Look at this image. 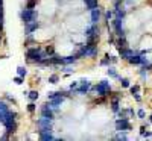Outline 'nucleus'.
<instances>
[{
	"instance_id": "4",
	"label": "nucleus",
	"mask_w": 152,
	"mask_h": 141,
	"mask_svg": "<svg viewBox=\"0 0 152 141\" xmlns=\"http://www.w3.org/2000/svg\"><path fill=\"white\" fill-rule=\"evenodd\" d=\"M116 129L119 131V132H128L129 129H131V123H129V120L128 118H119L117 121H116Z\"/></svg>"
},
{
	"instance_id": "27",
	"label": "nucleus",
	"mask_w": 152,
	"mask_h": 141,
	"mask_svg": "<svg viewBox=\"0 0 152 141\" xmlns=\"http://www.w3.org/2000/svg\"><path fill=\"white\" fill-rule=\"evenodd\" d=\"M129 89H131V94H135V93L140 91V86H138V85H134V86H129Z\"/></svg>"
},
{
	"instance_id": "32",
	"label": "nucleus",
	"mask_w": 152,
	"mask_h": 141,
	"mask_svg": "<svg viewBox=\"0 0 152 141\" xmlns=\"http://www.w3.org/2000/svg\"><path fill=\"white\" fill-rule=\"evenodd\" d=\"M116 140H128V135H126V134H119L116 137Z\"/></svg>"
},
{
	"instance_id": "36",
	"label": "nucleus",
	"mask_w": 152,
	"mask_h": 141,
	"mask_svg": "<svg viewBox=\"0 0 152 141\" xmlns=\"http://www.w3.org/2000/svg\"><path fill=\"white\" fill-rule=\"evenodd\" d=\"M78 85H79V84H78V82H73V84H72V85H70V89H75V88H76V86H78Z\"/></svg>"
},
{
	"instance_id": "12",
	"label": "nucleus",
	"mask_w": 152,
	"mask_h": 141,
	"mask_svg": "<svg viewBox=\"0 0 152 141\" xmlns=\"http://www.w3.org/2000/svg\"><path fill=\"white\" fill-rule=\"evenodd\" d=\"M114 43H116V47H117L119 50H120V49H125V47H128V41H126L125 36H119Z\"/></svg>"
},
{
	"instance_id": "3",
	"label": "nucleus",
	"mask_w": 152,
	"mask_h": 141,
	"mask_svg": "<svg viewBox=\"0 0 152 141\" xmlns=\"http://www.w3.org/2000/svg\"><path fill=\"white\" fill-rule=\"evenodd\" d=\"M111 26H113L114 31H116L117 36H125V35H126V31L123 29V21H122L120 18H114L113 23H111Z\"/></svg>"
},
{
	"instance_id": "21",
	"label": "nucleus",
	"mask_w": 152,
	"mask_h": 141,
	"mask_svg": "<svg viewBox=\"0 0 152 141\" xmlns=\"http://www.w3.org/2000/svg\"><path fill=\"white\" fill-rule=\"evenodd\" d=\"M107 73H108V76H111V78H119V74H117L116 68H113V67H108Z\"/></svg>"
},
{
	"instance_id": "5",
	"label": "nucleus",
	"mask_w": 152,
	"mask_h": 141,
	"mask_svg": "<svg viewBox=\"0 0 152 141\" xmlns=\"http://www.w3.org/2000/svg\"><path fill=\"white\" fill-rule=\"evenodd\" d=\"M52 124H53V118H47V117H41L37 120V126L40 129H52Z\"/></svg>"
},
{
	"instance_id": "37",
	"label": "nucleus",
	"mask_w": 152,
	"mask_h": 141,
	"mask_svg": "<svg viewBox=\"0 0 152 141\" xmlns=\"http://www.w3.org/2000/svg\"><path fill=\"white\" fill-rule=\"evenodd\" d=\"M140 134H142V135H145V134H146V127H145V126L140 129Z\"/></svg>"
},
{
	"instance_id": "11",
	"label": "nucleus",
	"mask_w": 152,
	"mask_h": 141,
	"mask_svg": "<svg viewBox=\"0 0 152 141\" xmlns=\"http://www.w3.org/2000/svg\"><path fill=\"white\" fill-rule=\"evenodd\" d=\"M119 53H120V58L122 59H128L134 55V50H131L129 47H125V49H120L119 50Z\"/></svg>"
},
{
	"instance_id": "1",
	"label": "nucleus",
	"mask_w": 152,
	"mask_h": 141,
	"mask_svg": "<svg viewBox=\"0 0 152 141\" xmlns=\"http://www.w3.org/2000/svg\"><path fill=\"white\" fill-rule=\"evenodd\" d=\"M91 89H93V91H96L97 96H100V97H104V96L108 97L111 94V85L108 84V81H100L97 85L91 86Z\"/></svg>"
},
{
	"instance_id": "18",
	"label": "nucleus",
	"mask_w": 152,
	"mask_h": 141,
	"mask_svg": "<svg viewBox=\"0 0 152 141\" xmlns=\"http://www.w3.org/2000/svg\"><path fill=\"white\" fill-rule=\"evenodd\" d=\"M114 15H116V18H120V20H123L126 14H125V11H122V9H119V8H117L116 11H114Z\"/></svg>"
},
{
	"instance_id": "34",
	"label": "nucleus",
	"mask_w": 152,
	"mask_h": 141,
	"mask_svg": "<svg viewBox=\"0 0 152 141\" xmlns=\"http://www.w3.org/2000/svg\"><path fill=\"white\" fill-rule=\"evenodd\" d=\"M132 96H134V99H135L137 102H142V96L138 94V93H135V94H132Z\"/></svg>"
},
{
	"instance_id": "29",
	"label": "nucleus",
	"mask_w": 152,
	"mask_h": 141,
	"mask_svg": "<svg viewBox=\"0 0 152 141\" xmlns=\"http://www.w3.org/2000/svg\"><path fill=\"white\" fill-rule=\"evenodd\" d=\"M0 29H3V9L0 8Z\"/></svg>"
},
{
	"instance_id": "31",
	"label": "nucleus",
	"mask_w": 152,
	"mask_h": 141,
	"mask_svg": "<svg viewBox=\"0 0 152 141\" xmlns=\"http://www.w3.org/2000/svg\"><path fill=\"white\" fill-rule=\"evenodd\" d=\"M34 43H35V40H34L32 36H29V38H28V41L24 43V46H26V47H29V44H34Z\"/></svg>"
},
{
	"instance_id": "14",
	"label": "nucleus",
	"mask_w": 152,
	"mask_h": 141,
	"mask_svg": "<svg viewBox=\"0 0 152 141\" xmlns=\"http://www.w3.org/2000/svg\"><path fill=\"white\" fill-rule=\"evenodd\" d=\"M90 12H91V23H97L99 18H100V9L99 8H94Z\"/></svg>"
},
{
	"instance_id": "33",
	"label": "nucleus",
	"mask_w": 152,
	"mask_h": 141,
	"mask_svg": "<svg viewBox=\"0 0 152 141\" xmlns=\"http://www.w3.org/2000/svg\"><path fill=\"white\" fill-rule=\"evenodd\" d=\"M137 115H138L140 118H145V111H143V109H138V111H137Z\"/></svg>"
},
{
	"instance_id": "35",
	"label": "nucleus",
	"mask_w": 152,
	"mask_h": 141,
	"mask_svg": "<svg viewBox=\"0 0 152 141\" xmlns=\"http://www.w3.org/2000/svg\"><path fill=\"white\" fill-rule=\"evenodd\" d=\"M110 62H111V64H116V62H117V58H114V56H110Z\"/></svg>"
},
{
	"instance_id": "2",
	"label": "nucleus",
	"mask_w": 152,
	"mask_h": 141,
	"mask_svg": "<svg viewBox=\"0 0 152 141\" xmlns=\"http://www.w3.org/2000/svg\"><path fill=\"white\" fill-rule=\"evenodd\" d=\"M20 17H21L23 23L26 24V23H31V21L37 20L38 14L35 12V9H29V8H26V9H23V11L20 12Z\"/></svg>"
},
{
	"instance_id": "7",
	"label": "nucleus",
	"mask_w": 152,
	"mask_h": 141,
	"mask_svg": "<svg viewBox=\"0 0 152 141\" xmlns=\"http://www.w3.org/2000/svg\"><path fill=\"white\" fill-rule=\"evenodd\" d=\"M40 112H41V117H47V118H55V114H56L49 105H43L40 108Z\"/></svg>"
},
{
	"instance_id": "23",
	"label": "nucleus",
	"mask_w": 152,
	"mask_h": 141,
	"mask_svg": "<svg viewBox=\"0 0 152 141\" xmlns=\"http://www.w3.org/2000/svg\"><path fill=\"white\" fill-rule=\"evenodd\" d=\"M26 109H28V112H29V114H34V112L37 111V105L34 103V102H31V103L28 105V108H26Z\"/></svg>"
},
{
	"instance_id": "10",
	"label": "nucleus",
	"mask_w": 152,
	"mask_h": 141,
	"mask_svg": "<svg viewBox=\"0 0 152 141\" xmlns=\"http://www.w3.org/2000/svg\"><path fill=\"white\" fill-rule=\"evenodd\" d=\"M100 33V29L97 26V23H93L90 28H87L85 31V36H90V35H99Z\"/></svg>"
},
{
	"instance_id": "24",
	"label": "nucleus",
	"mask_w": 152,
	"mask_h": 141,
	"mask_svg": "<svg viewBox=\"0 0 152 141\" xmlns=\"http://www.w3.org/2000/svg\"><path fill=\"white\" fill-rule=\"evenodd\" d=\"M59 81V76L58 74H52V76H49V82L50 84H56Z\"/></svg>"
},
{
	"instance_id": "20",
	"label": "nucleus",
	"mask_w": 152,
	"mask_h": 141,
	"mask_svg": "<svg viewBox=\"0 0 152 141\" xmlns=\"http://www.w3.org/2000/svg\"><path fill=\"white\" fill-rule=\"evenodd\" d=\"M26 74H28L26 67H18V68H17V76H21V78H24Z\"/></svg>"
},
{
	"instance_id": "38",
	"label": "nucleus",
	"mask_w": 152,
	"mask_h": 141,
	"mask_svg": "<svg viewBox=\"0 0 152 141\" xmlns=\"http://www.w3.org/2000/svg\"><path fill=\"white\" fill-rule=\"evenodd\" d=\"M149 121H151V123H152V115H151V118H149Z\"/></svg>"
},
{
	"instance_id": "13",
	"label": "nucleus",
	"mask_w": 152,
	"mask_h": 141,
	"mask_svg": "<svg viewBox=\"0 0 152 141\" xmlns=\"http://www.w3.org/2000/svg\"><path fill=\"white\" fill-rule=\"evenodd\" d=\"M142 55H132L131 58H128V62L132 65H142Z\"/></svg>"
},
{
	"instance_id": "30",
	"label": "nucleus",
	"mask_w": 152,
	"mask_h": 141,
	"mask_svg": "<svg viewBox=\"0 0 152 141\" xmlns=\"http://www.w3.org/2000/svg\"><path fill=\"white\" fill-rule=\"evenodd\" d=\"M113 15H114V12H113V11H107V12H105V18H107V20H111Z\"/></svg>"
},
{
	"instance_id": "26",
	"label": "nucleus",
	"mask_w": 152,
	"mask_h": 141,
	"mask_svg": "<svg viewBox=\"0 0 152 141\" xmlns=\"http://www.w3.org/2000/svg\"><path fill=\"white\" fill-rule=\"evenodd\" d=\"M100 65H110V56H105L104 59H100Z\"/></svg>"
},
{
	"instance_id": "19",
	"label": "nucleus",
	"mask_w": 152,
	"mask_h": 141,
	"mask_svg": "<svg viewBox=\"0 0 152 141\" xmlns=\"http://www.w3.org/2000/svg\"><path fill=\"white\" fill-rule=\"evenodd\" d=\"M44 52H46L47 56H52V55H55V47H53V46H46Z\"/></svg>"
},
{
	"instance_id": "8",
	"label": "nucleus",
	"mask_w": 152,
	"mask_h": 141,
	"mask_svg": "<svg viewBox=\"0 0 152 141\" xmlns=\"http://www.w3.org/2000/svg\"><path fill=\"white\" fill-rule=\"evenodd\" d=\"M97 44H99V35L85 36V46L87 47H97Z\"/></svg>"
},
{
	"instance_id": "6",
	"label": "nucleus",
	"mask_w": 152,
	"mask_h": 141,
	"mask_svg": "<svg viewBox=\"0 0 152 141\" xmlns=\"http://www.w3.org/2000/svg\"><path fill=\"white\" fill-rule=\"evenodd\" d=\"M91 89V84L90 82H87V81H81V85H78L75 88V93H78V94H87L88 91Z\"/></svg>"
},
{
	"instance_id": "28",
	"label": "nucleus",
	"mask_w": 152,
	"mask_h": 141,
	"mask_svg": "<svg viewBox=\"0 0 152 141\" xmlns=\"http://www.w3.org/2000/svg\"><path fill=\"white\" fill-rule=\"evenodd\" d=\"M23 79H24V78H21V76H15V78H14V82H15L17 85H21V84H23Z\"/></svg>"
},
{
	"instance_id": "9",
	"label": "nucleus",
	"mask_w": 152,
	"mask_h": 141,
	"mask_svg": "<svg viewBox=\"0 0 152 141\" xmlns=\"http://www.w3.org/2000/svg\"><path fill=\"white\" fill-rule=\"evenodd\" d=\"M24 26H26V28H24V29H26V35H31L34 31H37L38 28H40V23H37V21L34 20V21H31V23H26Z\"/></svg>"
},
{
	"instance_id": "15",
	"label": "nucleus",
	"mask_w": 152,
	"mask_h": 141,
	"mask_svg": "<svg viewBox=\"0 0 152 141\" xmlns=\"http://www.w3.org/2000/svg\"><path fill=\"white\" fill-rule=\"evenodd\" d=\"M78 59L75 58V55H70V56H66V58H62V65H70V64L76 62Z\"/></svg>"
},
{
	"instance_id": "17",
	"label": "nucleus",
	"mask_w": 152,
	"mask_h": 141,
	"mask_svg": "<svg viewBox=\"0 0 152 141\" xmlns=\"http://www.w3.org/2000/svg\"><path fill=\"white\" fill-rule=\"evenodd\" d=\"M111 109H113V112H117V111L120 109V106H119V100L111 99Z\"/></svg>"
},
{
	"instance_id": "16",
	"label": "nucleus",
	"mask_w": 152,
	"mask_h": 141,
	"mask_svg": "<svg viewBox=\"0 0 152 141\" xmlns=\"http://www.w3.org/2000/svg\"><path fill=\"white\" fill-rule=\"evenodd\" d=\"M38 96H40V94H38V91H35V89H32V91L28 93V97H29L31 102H35V100L38 99Z\"/></svg>"
},
{
	"instance_id": "25",
	"label": "nucleus",
	"mask_w": 152,
	"mask_h": 141,
	"mask_svg": "<svg viewBox=\"0 0 152 141\" xmlns=\"http://www.w3.org/2000/svg\"><path fill=\"white\" fill-rule=\"evenodd\" d=\"M37 3H38L37 0H28V8H29V9H34V8L37 6Z\"/></svg>"
},
{
	"instance_id": "22",
	"label": "nucleus",
	"mask_w": 152,
	"mask_h": 141,
	"mask_svg": "<svg viewBox=\"0 0 152 141\" xmlns=\"http://www.w3.org/2000/svg\"><path fill=\"white\" fill-rule=\"evenodd\" d=\"M120 79V85L123 86V88H129L131 85H129V79H126V78H119Z\"/></svg>"
}]
</instances>
